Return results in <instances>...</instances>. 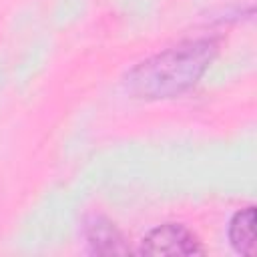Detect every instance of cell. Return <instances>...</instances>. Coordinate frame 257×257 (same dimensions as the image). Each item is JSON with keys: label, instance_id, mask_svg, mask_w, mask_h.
<instances>
[{"label": "cell", "instance_id": "obj_3", "mask_svg": "<svg viewBox=\"0 0 257 257\" xmlns=\"http://www.w3.org/2000/svg\"><path fill=\"white\" fill-rule=\"evenodd\" d=\"M229 239L237 253L255 255V207L235 213L229 225Z\"/></svg>", "mask_w": 257, "mask_h": 257}, {"label": "cell", "instance_id": "obj_2", "mask_svg": "<svg viewBox=\"0 0 257 257\" xmlns=\"http://www.w3.org/2000/svg\"><path fill=\"white\" fill-rule=\"evenodd\" d=\"M139 253L143 255H197L203 253L197 237L183 225L167 223L153 229L143 241Z\"/></svg>", "mask_w": 257, "mask_h": 257}, {"label": "cell", "instance_id": "obj_1", "mask_svg": "<svg viewBox=\"0 0 257 257\" xmlns=\"http://www.w3.org/2000/svg\"><path fill=\"white\" fill-rule=\"evenodd\" d=\"M215 54V40H185L131 68L124 76V86L133 96L147 100L177 96L201 78Z\"/></svg>", "mask_w": 257, "mask_h": 257}, {"label": "cell", "instance_id": "obj_4", "mask_svg": "<svg viewBox=\"0 0 257 257\" xmlns=\"http://www.w3.org/2000/svg\"><path fill=\"white\" fill-rule=\"evenodd\" d=\"M86 233H88V241L92 245V251H96V253L108 255V253H124L126 251L120 233L108 221L94 219L92 223H88Z\"/></svg>", "mask_w": 257, "mask_h": 257}]
</instances>
